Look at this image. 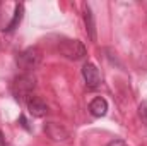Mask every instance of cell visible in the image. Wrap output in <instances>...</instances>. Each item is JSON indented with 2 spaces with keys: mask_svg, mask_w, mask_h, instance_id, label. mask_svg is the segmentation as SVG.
Masks as SVG:
<instances>
[{
  "mask_svg": "<svg viewBox=\"0 0 147 146\" xmlns=\"http://www.w3.org/2000/svg\"><path fill=\"white\" fill-rule=\"evenodd\" d=\"M82 77H84L87 88H91V89H96V88L101 84V74H99V69H98L94 64H91V62L84 64V67H82Z\"/></svg>",
  "mask_w": 147,
  "mask_h": 146,
  "instance_id": "obj_4",
  "label": "cell"
},
{
  "mask_svg": "<svg viewBox=\"0 0 147 146\" xmlns=\"http://www.w3.org/2000/svg\"><path fill=\"white\" fill-rule=\"evenodd\" d=\"M34 88H36V79L31 74H21L10 84V91L16 96V100H19V102L29 100L33 91H34Z\"/></svg>",
  "mask_w": 147,
  "mask_h": 146,
  "instance_id": "obj_1",
  "label": "cell"
},
{
  "mask_svg": "<svg viewBox=\"0 0 147 146\" xmlns=\"http://www.w3.org/2000/svg\"><path fill=\"white\" fill-rule=\"evenodd\" d=\"M22 16H24V5L22 3H17L16 5V10H14V16H12V21L7 24L5 31H14L19 26V23L22 21Z\"/></svg>",
  "mask_w": 147,
  "mask_h": 146,
  "instance_id": "obj_9",
  "label": "cell"
},
{
  "mask_svg": "<svg viewBox=\"0 0 147 146\" xmlns=\"http://www.w3.org/2000/svg\"><path fill=\"white\" fill-rule=\"evenodd\" d=\"M19 122H21V126H22V127H24V129H28V131H29V129H31V127H29V124H28V120H26V117H24V115H21V117H19Z\"/></svg>",
  "mask_w": 147,
  "mask_h": 146,
  "instance_id": "obj_12",
  "label": "cell"
},
{
  "mask_svg": "<svg viewBox=\"0 0 147 146\" xmlns=\"http://www.w3.org/2000/svg\"><path fill=\"white\" fill-rule=\"evenodd\" d=\"M28 110H29V113H31L33 117H45V115L48 113L46 103H45L41 98H38V96H31V98L28 100Z\"/></svg>",
  "mask_w": 147,
  "mask_h": 146,
  "instance_id": "obj_6",
  "label": "cell"
},
{
  "mask_svg": "<svg viewBox=\"0 0 147 146\" xmlns=\"http://www.w3.org/2000/svg\"><path fill=\"white\" fill-rule=\"evenodd\" d=\"M0 146H5V143H3V134H2V131H0Z\"/></svg>",
  "mask_w": 147,
  "mask_h": 146,
  "instance_id": "obj_13",
  "label": "cell"
},
{
  "mask_svg": "<svg viewBox=\"0 0 147 146\" xmlns=\"http://www.w3.org/2000/svg\"><path fill=\"white\" fill-rule=\"evenodd\" d=\"M89 112H91L94 117H103V115H106V112H108V102H106L105 98H101V96L94 98V100L89 103Z\"/></svg>",
  "mask_w": 147,
  "mask_h": 146,
  "instance_id": "obj_8",
  "label": "cell"
},
{
  "mask_svg": "<svg viewBox=\"0 0 147 146\" xmlns=\"http://www.w3.org/2000/svg\"><path fill=\"white\" fill-rule=\"evenodd\" d=\"M58 50L63 57L70 60H79L86 55V46L79 40H62L58 43Z\"/></svg>",
  "mask_w": 147,
  "mask_h": 146,
  "instance_id": "obj_3",
  "label": "cell"
},
{
  "mask_svg": "<svg viewBox=\"0 0 147 146\" xmlns=\"http://www.w3.org/2000/svg\"><path fill=\"white\" fill-rule=\"evenodd\" d=\"M84 23H86V31H87V35L91 38V41H96V38H98V35H96V23H94V14H92L89 5L84 7Z\"/></svg>",
  "mask_w": 147,
  "mask_h": 146,
  "instance_id": "obj_7",
  "label": "cell"
},
{
  "mask_svg": "<svg viewBox=\"0 0 147 146\" xmlns=\"http://www.w3.org/2000/svg\"><path fill=\"white\" fill-rule=\"evenodd\" d=\"M139 117H140L142 124L147 126V102H142V103L139 105Z\"/></svg>",
  "mask_w": 147,
  "mask_h": 146,
  "instance_id": "obj_10",
  "label": "cell"
},
{
  "mask_svg": "<svg viewBox=\"0 0 147 146\" xmlns=\"http://www.w3.org/2000/svg\"><path fill=\"white\" fill-rule=\"evenodd\" d=\"M108 146H127V143L123 139H113V141L108 143Z\"/></svg>",
  "mask_w": 147,
  "mask_h": 146,
  "instance_id": "obj_11",
  "label": "cell"
},
{
  "mask_svg": "<svg viewBox=\"0 0 147 146\" xmlns=\"http://www.w3.org/2000/svg\"><path fill=\"white\" fill-rule=\"evenodd\" d=\"M41 59H43L41 50L36 46H29L17 55V65H19V69L24 71V74H28L29 71H34L41 64Z\"/></svg>",
  "mask_w": 147,
  "mask_h": 146,
  "instance_id": "obj_2",
  "label": "cell"
},
{
  "mask_svg": "<svg viewBox=\"0 0 147 146\" xmlns=\"http://www.w3.org/2000/svg\"><path fill=\"white\" fill-rule=\"evenodd\" d=\"M45 132L50 139L53 141H65L69 138V131L60 126V124H55V122H46L45 124Z\"/></svg>",
  "mask_w": 147,
  "mask_h": 146,
  "instance_id": "obj_5",
  "label": "cell"
}]
</instances>
